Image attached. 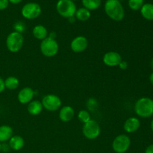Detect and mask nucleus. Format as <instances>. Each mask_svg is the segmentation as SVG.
<instances>
[{
	"label": "nucleus",
	"mask_w": 153,
	"mask_h": 153,
	"mask_svg": "<svg viewBox=\"0 0 153 153\" xmlns=\"http://www.w3.org/2000/svg\"><path fill=\"white\" fill-rule=\"evenodd\" d=\"M149 82H150V83L153 85V72L151 73L150 76H149Z\"/></svg>",
	"instance_id": "32"
},
{
	"label": "nucleus",
	"mask_w": 153,
	"mask_h": 153,
	"mask_svg": "<svg viewBox=\"0 0 153 153\" xmlns=\"http://www.w3.org/2000/svg\"><path fill=\"white\" fill-rule=\"evenodd\" d=\"M103 63L108 67H117L119 66L122 61V57L117 52H108L103 56Z\"/></svg>",
	"instance_id": "11"
},
{
	"label": "nucleus",
	"mask_w": 153,
	"mask_h": 153,
	"mask_svg": "<svg viewBox=\"0 0 153 153\" xmlns=\"http://www.w3.org/2000/svg\"><path fill=\"white\" fill-rule=\"evenodd\" d=\"M25 28H26V27H25V23L22 22H17L13 25V29L15 30L14 31L20 33V34H22V32L25 31Z\"/></svg>",
	"instance_id": "25"
},
{
	"label": "nucleus",
	"mask_w": 153,
	"mask_h": 153,
	"mask_svg": "<svg viewBox=\"0 0 153 153\" xmlns=\"http://www.w3.org/2000/svg\"><path fill=\"white\" fill-rule=\"evenodd\" d=\"M13 136V129L7 125L0 126V143L8 141Z\"/></svg>",
	"instance_id": "17"
},
{
	"label": "nucleus",
	"mask_w": 153,
	"mask_h": 153,
	"mask_svg": "<svg viewBox=\"0 0 153 153\" xmlns=\"http://www.w3.org/2000/svg\"><path fill=\"white\" fill-rule=\"evenodd\" d=\"M19 81L15 76H9L4 80V86L7 89L13 91L19 87Z\"/></svg>",
	"instance_id": "21"
},
{
	"label": "nucleus",
	"mask_w": 153,
	"mask_h": 153,
	"mask_svg": "<svg viewBox=\"0 0 153 153\" xmlns=\"http://www.w3.org/2000/svg\"><path fill=\"white\" fill-rule=\"evenodd\" d=\"M24 43L23 35L16 31H13L6 38V46L10 52L16 53L22 48Z\"/></svg>",
	"instance_id": "4"
},
{
	"label": "nucleus",
	"mask_w": 153,
	"mask_h": 153,
	"mask_svg": "<svg viewBox=\"0 0 153 153\" xmlns=\"http://www.w3.org/2000/svg\"><path fill=\"white\" fill-rule=\"evenodd\" d=\"M88 46V40L84 36H78L75 37L70 43V48L75 53H81L84 52Z\"/></svg>",
	"instance_id": "10"
},
{
	"label": "nucleus",
	"mask_w": 153,
	"mask_h": 153,
	"mask_svg": "<svg viewBox=\"0 0 153 153\" xmlns=\"http://www.w3.org/2000/svg\"><path fill=\"white\" fill-rule=\"evenodd\" d=\"M43 105H42L41 102L39 100H32L30 102L28 105V113L33 116H37V115L40 114L41 113L42 110H43Z\"/></svg>",
	"instance_id": "16"
},
{
	"label": "nucleus",
	"mask_w": 153,
	"mask_h": 153,
	"mask_svg": "<svg viewBox=\"0 0 153 153\" xmlns=\"http://www.w3.org/2000/svg\"><path fill=\"white\" fill-rule=\"evenodd\" d=\"M40 52L44 56L51 58L57 55L59 49L58 42L56 40L48 36L46 38L43 40L40 46Z\"/></svg>",
	"instance_id": "5"
},
{
	"label": "nucleus",
	"mask_w": 153,
	"mask_h": 153,
	"mask_svg": "<svg viewBox=\"0 0 153 153\" xmlns=\"http://www.w3.org/2000/svg\"><path fill=\"white\" fill-rule=\"evenodd\" d=\"M25 144L24 139L19 135H13L8 140V145L11 149L19 151L22 149Z\"/></svg>",
	"instance_id": "15"
},
{
	"label": "nucleus",
	"mask_w": 153,
	"mask_h": 153,
	"mask_svg": "<svg viewBox=\"0 0 153 153\" xmlns=\"http://www.w3.org/2000/svg\"><path fill=\"white\" fill-rule=\"evenodd\" d=\"M32 34L36 39L40 40H44L48 37V31L43 25H37L33 28Z\"/></svg>",
	"instance_id": "18"
},
{
	"label": "nucleus",
	"mask_w": 153,
	"mask_h": 153,
	"mask_svg": "<svg viewBox=\"0 0 153 153\" xmlns=\"http://www.w3.org/2000/svg\"><path fill=\"white\" fill-rule=\"evenodd\" d=\"M142 16L146 20H153V4L145 3L140 8Z\"/></svg>",
	"instance_id": "19"
},
{
	"label": "nucleus",
	"mask_w": 153,
	"mask_h": 153,
	"mask_svg": "<svg viewBox=\"0 0 153 153\" xmlns=\"http://www.w3.org/2000/svg\"><path fill=\"white\" fill-rule=\"evenodd\" d=\"M119 67H120L122 70H126V69L128 67V64H127V62H126V61H121L120 64H119Z\"/></svg>",
	"instance_id": "29"
},
{
	"label": "nucleus",
	"mask_w": 153,
	"mask_h": 153,
	"mask_svg": "<svg viewBox=\"0 0 153 153\" xmlns=\"http://www.w3.org/2000/svg\"><path fill=\"white\" fill-rule=\"evenodd\" d=\"M75 17L79 20L87 21L90 17H91V11L88 10L85 7H80L78 10H76V13H75Z\"/></svg>",
	"instance_id": "20"
},
{
	"label": "nucleus",
	"mask_w": 153,
	"mask_h": 153,
	"mask_svg": "<svg viewBox=\"0 0 153 153\" xmlns=\"http://www.w3.org/2000/svg\"><path fill=\"white\" fill-rule=\"evenodd\" d=\"M128 4L131 10H138L144 4V0H128Z\"/></svg>",
	"instance_id": "23"
},
{
	"label": "nucleus",
	"mask_w": 153,
	"mask_h": 153,
	"mask_svg": "<svg viewBox=\"0 0 153 153\" xmlns=\"http://www.w3.org/2000/svg\"><path fill=\"white\" fill-rule=\"evenodd\" d=\"M1 143H0V152H1Z\"/></svg>",
	"instance_id": "36"
},
{
	"label": "nucleus",
	"mask_w": 153,
	"mask_h": 153,
	"mask_svg": "<svg viewBox=\"0 0 153 153\" xmlns=\"http://www.w3.org/2000/svg\"><path fill=\"white\" fill-rule=\"evenodd\" d=\"M75 115V111L70 105L64 106L59 111V118L62 122L67 123L72 120Z\"/></svg>",
	"instance_id": "14"
},
{
	"label": "nucleus",
	"mask_w": 153,
	"mask_h": 153,
	"mask_svg": "<svg viewBox=\"0 0 153 153\" xmlns=\"http://www.w3.org/2000/svg\"><path fill=\"white\" fill-rule=\"evenodd\" d=\"M34 96V91L31 88H22V90L19 91L18 93L17 99L18 101L21 103V104H28L30 102L33 100Z\"/></svg>",
	"instance_id": "12"
},
{
	"label": "nucleus",
	"mask_w": 153,
	"mask_h": 153,
	"mask_svg": "<svg viewBox=\"0 0 153 153\" xmlns=\"http://www.w3.org/2000/svg\"><path fill=\"white\" fill-rule=\"evenodd\" d=\"M8 0H0V10H4L7 7L9 4Z\"/></svg>",
	"instance_id": "27"
},
{
	"label": "nucleus",
	"mask_w": 153,
	"mask_h": 153,
	"mask_svg": "<svg viewBox=\"0 0 153 153\" xmlns=\"http://www.w3.org/2000/svg\"><path fill=\"white\" fill-rule=\"evenodd\" d=\"M145 153H153V144L149 145L145 150Z\"/></svg>",
	"instance_id": "30"
},
{
	"label": "nucleus",
	"mask_w": 153,
	"mask_h": 153,
	"mask_svg": "<svg viewBox=\"0 0 153 153\" xmlns=\"http://www.w3.org/2000/svg\"><path fill=\"white\" fill-rule=\"evenodd\" d=\"M87 105H88V108H89L90 111H95L96 109L97 108V107H98V102H97V101L95 99L91 98L88 100Z\"/></svg>",
	"instance_id": "26"
},
{
	"label": "nucleus",
	"mask_w": 153,
	"mask_h": 153,
	"mask_svg": "<svg viewBox=\"0 0 153 153\" xmlns=\"http://www.w3.org/2000/svg\"><path fill=\"white\" fill-rule=\"evenodd\" d=\"M5 89V86H4V80L1 77H0V94L2 93Z\"/></svg>",
	"instance_id": "28"
},
{
	"label": "nucleus",
	"mask_w": 153,
	"mask_h": 153,
	"mask_svg": "<svg viewBox=\"0 0 153 153\" xmlns=\"http://www.w3.org/2000/svg\"><path fill=\"white\" fill-rule=\"evenodd\" d=\"M82 133L86 138L89 140H94L100 136L101 133V128L97 121L91 120L83 125Z\"/></svg>",
	"instance_id": "6"
},
{
	"label": "nucleus",
	"mask_w": 153,
	"mask_h": 153,
	"mask_svg": "<svg viewBox=\"0 0 153 153\" xmlns=\"http://www.w3.org/2000/svg\"><path fill=\"white\" fill-rule=\"evenodd\" d=\"M9 2L12 3V4H19V3H20L21 1H22V0H8Z\"/></svg>",
	"instance_id": "31"
},
{
	"label": "nucleus",
	"mask_w": 153,
	"mask_h": 153,
	"mask_svg": "<svg viewBox=\"0 0 153 153\" xmlns=\"http://www.w3.org/2000/svg\"><path fill=\"white\" fill-rule=\"evenodd\" d=\"M21 13L27 19H36L41 13V7L36 2H28L22 7Z\"/></svg>",
	"instance_id": "8"
},
{
	"label": "nucleus",
	"mask_w": 153,
	"mask_h": 153,
	"mask_svg": "<svg viewBox=\"0 0 153 153\" xmlns=\"http://www.w3.org/2000/svg\"><path fill=\"white\" fill-rule=\"evenodd\" d=\"M150 128H151V130L153 131V119L152 120V121H151V124H150Z\"/></svg>",
	"instance_id": "34"
},
{
	"label": "nucleus",
	"mask_w": 153,
	"mask_h": 153,
	"mask_svg": "<svg viewBox=\"0 0 153 153\" xmlns=\"http://www.w3.org/2000/svg\"><path fill=\"white\" fill-rule=\"evenodd\" d=\"M75 19H76V17H75V16H72V17H70V18H69V21H70V22H74Z\"/></svg>",
	"instance_id": "33"
},
{
	"label": "nucleus",
	"mask_w": 153,
	"mask_h": 153,
	"mask_svg": "<svg viewBox=\"0 0 153 153\" xmlns=\"http://www.w3.org/2000/svg\"><path fill=\"white\" fill-rule=\"evenodd\" d=\"M56 10L61 16L69 19L75 16L76 5L72 0H58L56 4Z\"/></svg>",
	"instance_id": "3"
},
{
	"label": "nucleus",
	"mask_w": 153,
	"mask_h": 153,
	"mask_svg": "<svg viewBox=\"0 0 153 153\" xmlns=\"http://www.w3.org/2000/svg\"><path fill=\"white\" fill-rule=\"evenodd\" d=\"M84 7L91 10H97L101 5V0H82Z\"/></svg>",
	"instance_id": "22"
},
{
	"label": "nucleus",
	"mask_w": 153,
	"mask_h": 153,
	"mask_svg": "<svg viewBox=\"0 0 153 153\" xmlns=\"http://www.w3.org/2000/svg\"><path fill=\"white\" fill-rule=\"evenodd\" d=\"M140 126V120L137 117H129L126 120L123 128L127 133H134L139 129Z\"/></svg>",
	"instance_id": "13"
},
{
	"label": "nucleus",
	"mask_w": 153,
	"mask_h": 153,
	"mask_svg": "<svg viewBox=\"0 0 153 153\" xmlns=\"http://www.w3.org/2000/svg\"><path fill=\"white\" fill-rule=\"evenodd\" d=\"M105 11L109 18L114 21L122 20L125 16L123 6L119 0H107L105 3Z\"/></svg>",
	"instance_id": "1"
},
{
	"label": "nucleus",
	"mask_w": 153,
	"mask_h": 153,
	"mask_svg": "<svg viewBox=\"0 0 153 153\" xmlns=\"http://www.w3.org/2000/svg\"><path fill=\"white\" fill-rule=\"evenodd\" d=\"M150 67L151 68H152V70H153V58L152 60H151V62H150Z\"/></svg>",
	"instance_id": "35"
},
{
	"label": "nucleus",
	"mask_w": 153,
	"mask_h": 153,
	"mask_svg": "<svg viewBox=\"0 0 153 153\" xmlns=\"http://www.w3.org/2000/svg\"><path fill=\"white\" fill-rule=\"evenodd\" d=\"M131 146V140L127 134L117 136L112 143V149L116 153H125Z\"/></svg>",
	"instance_id": "7"
},
{
	"label": "nucleus",
	"mask_w": 153,
	"mask_h": 153,
	"mask_svg": "<svg viewBox=\"0 0 153 153\" xmlns=\"http://www.w3.org/2000/svg\"><path fill=\"white\" fill-rule=\"evenodd\" d=\"M136 114L141 118L150 117L153 115V100L149 97H142L134 105Z\"/></svg>",
	"instance_id": "2"
},
{
	"label": "nucleus",
	"mask_w": 153,
	"mask_h": 153,
	"mask_svg": "<svg viewBox=\"0 0 153 153\" xmlns=\"http://www.w3.org/2000/svg\"><path fill=\"white\" fill-rule=\"evenodd\" d=\"M41 103L43 108L49 111H58V109L61 108L62 105L61 99L55 94H48L45 96L42 100Z\"/></svg>",
	"instance_id": "9"
},
{
	"label": "nucleus",
	"mask_w": 153,
	"mask_h": 153,
	"mask_svg": "<svg viewBox=\"0 0 153 153\" xmlns=\"http://www.w3.org/2000/svg\"><path fill=\"white\" fill-rule=\"evenodd\" d=\"M72 1H78V0H72Z\"/></svg>",
	"instance_id": "37"
},
{
	"label": "nucleus",
	"mask_w": 153,
	"mask_h": 153,
	"mask_svg": "<svg viewBox=\"0 0 153 153\" xmlns=\"http://www.w3.org/2000/svg\"><path fill=\"white\" fill-rule=\"evenodd\" d=\"M78 118H79V121L83 123L84 124L86 123L89 120H91V114L89 112L86 110H82L79 112L78 114Z\"/></svg>",
	"instance_id": "24"
}]
</instances>
